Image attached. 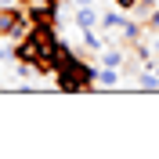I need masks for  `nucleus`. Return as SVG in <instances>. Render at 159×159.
<instances>
[{"mask_svg":"<svg viewBox=\"0 0 159 159\" xmlns=\"http://www.w3.org/2000/svg\"><path fill=\"white\" fill-rule=\"evenodd\" d=\"M18 4H29V0H18Z\"/></svg>","mask_w":159,"mask_h":159,"instance_id":"11","label":"nucleus"},{"mask_svg":"<svg viewBox=\"0 0 159 159\" xmlns=\"http://www.w3.org/2000/svg\"><path fill=\"white\" fill-rule=\"evenodd\" d=\"M101 65L123 69V65H127V51H123V47H116V43H105V51H101Z\"/></svg>","mask_w":159,"mask_h":159,"instance_id":"5","label":"nucleus"},{"mask_svg":"<svg viewBox=\"0 0 159 159\" xmlns=\"http://www.w3.org/2000/svg\"><path fill=\"white\" fill-rule=\"evenodd\" d=\"M54 76H58V87L65 94H76V90L94 87V76H98V65L94 61H83L72 47L61 43L58 58H54Z\"/></svg>","mask_w":159,"mask_h":159,"instance_id":"1","label":"nucleus"},{"mask_svg":"<svg viewBox=\"0 0 159 159\" xmlns=\"http://www.w3.org/2000/svg\"><path fill=\"white\" fill-rule=\"evenodd\" d=\"M72 22H76V29H80V33H83V29H98V25H101V15L94 11V4H90V7H76Z\"/></svg>","mask_w":159,"mask_h":159,"instance_id":"4","label":"nucleus"},{"mask_svg":"<svg viewBox=\"0 0 159 159\" xmlns=\"http://www.w3.org/2000/svg\"><path fill=\"white\" fill-rule=\"evenodd\" d=\"M4 58H15V47H4V43H0V61Z\"/></svg>","mask_w":159,"mask_h":159,"instance_id":"9","label":"nucleus"},{"mask_svg":"<svg viewBox=\"0 0 159 159\" xmlns=\"http://www.w3.org/2000/svg\"><path fill=\"white\" fill-rule=\"evenodd\" d=\"M29 40H33V47H36L40 72H54V58H58L61 43H65V40H58V25H33Z\"/></svg>","mask_w":159,"mask_h":159,"instance_id":"2","label":"nucleus"},{"mask_svg":"<svg viewBox=\"0 0 159 159\" xmlns=\"http://www.w3.org/2000/svg\"><path fill=\"white\" fill-rule=\"evenodd\" d=\"M94 87H119V69H112V65H98V76H94Z\"/></svg>","mask_w":159,"mask_h":159,"instance_id":"6","label":"nucleus"},{"mask_svg":"<svg viewBox=\"0 0 159 159\" xmlns=\"http://www.w3.org/2000/svg\"><path fill=\"white\" fill-rule=\"evenodd\" d=\"M83 47H87L90 54H101V51H105V40H101L94 29H83Z\"/></svg>","mask_w":159,"mask_h":159,"instance_id":"7","label":"nucleus"},{"mask_svg":"<svg viewBox=\"0 0 159 159\" xmlns=\"http://www.w3.org/2000/svg\"><path fill=\"white\" fill-rule=\"evenodd\" d=\"M112 4H116L119 11H134V7H138V0H112Z\"/></svg>","mask_w":159,"mask_h":159,"instance_id":"8","label":"nucleus"},{"mask_svg":"<svg viewBox=\"0 0 159 159\" xmlns=\"http://www.w3.org/2000/svg\"><path fill=\"white\" fill-rule=\"evenodd\" d=\"M29 33H33V18H29V11L15 7V4L0 7V36H4V40L18 43V40H25Z\"/></svg>","mask_w":159,"mask_h":159,"instance_id":"3","label":"nucleus"},{"mask_svg":"<svg viewBox=\"0 0 159 159\" xmlns=\"http://www.w3.org/2000/svg\"><path fill=\"white\" fill-rule=\"evenodd\" d=\"M72 4H76V7H90V4H94V0H72Z\"/></svg>","mask_w":159,"mask_h":159,"instance_id":"10","label":"nucleus"}]
</instances>
